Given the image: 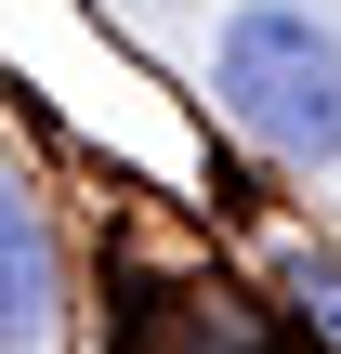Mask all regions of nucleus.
I'll return each mask as SVG.
<instances>
[{
	"mask_svg": "<svg viewBox=\"0 0 341 354\" xmlns=\"http://www.w3.org/2000/svg\"><path fill=\"white\" fill-rule=\"evenodd\" d=\"M289 302H302V315L341 342V263H289Z\"/></svg>",
	"mask_w": 341,
	"mask_h": 354,
	"instance_id": "7ed1b4c3",
	"label": "nucleus"
},
{
	"mask_svg": "<svg viewBox=\"0 0 341 354\" xmlns=\"http://www.w3.org/2000/svg\"><path fill=\"white\" fill-rule=\"evenodd\" d=\"M39 328H53V236H39L26 184L0 171V354H26Z\"/></svg>",
	"mask_w": 341,
	"mask_h": 354,
	"instance_id": "f03ea898",
	"label": "nucleus"
},
{
	"mask_svg": "<svg viewBox=\"0 0 341 354\" xmlns=\"http://www.w3.org/2000/svg\"><path fill=\"white\" fill-rule=\"evenodd\" d=\"M210 92L263 158H289V171L341 158V26L315 0H237L210 39Z\"/></svg>",
	"mask_w": 341,
	"mask_h": 354,
	"instance_id": "f257e3e1",
	"label": "nucleus"
}]
</instances>
